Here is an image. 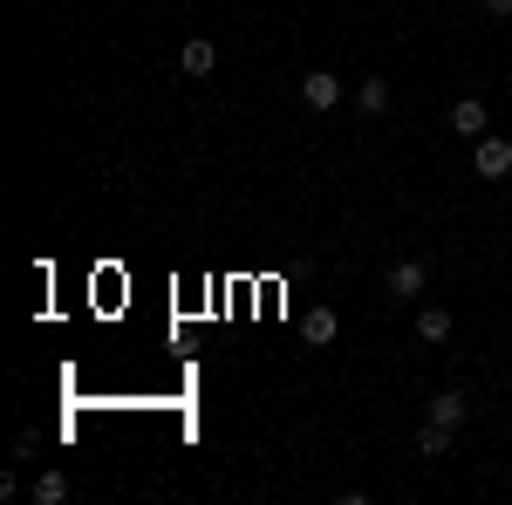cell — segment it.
<instances>
[{"label": "cell", "instance_id": "12", "mask_svg": "<svg viewBox=\"0 0 512 505\" xmlns=\"http://www.w3.org/2000/svg\"><path fill=\"white\" fill-rule=\"evenodd\" d=\"M478 7H485V14H499V21L512 14V0H478Z\"/></svg>", "mask_w": 512, "mask_h": 505}, {"label": "cell", "instance_id": "9", "mask_svg": "<svg viewBox=\"0 0 512 505\" xmlns=\"http://www.w3.org/2000/svg\"><path fill=\"white\" fill-rule=\"evenodd\" d=\"M417 342H451V308H417Z\"/></svg>", "mask_w": 512, "mask_h": 505}, {"label": "cell", "instance_id": "4", "mask_svg": "<svg viewBox=\"0 0 512 505\" xmlns=\"http://www.w3.org/2000/svg\"><path fill=\"white\" fill-rule=\"evenodd\" d=\"M301 103H308V110H335V103H342V76H328V69L301 76Z\"/></svg>", "mask_w": 512, "mask_h": 505}, {"label": "cell", "instance_id": "10", "mask_svg": "<svg viewBox=\"0 0 512 505\" xmlns=\"http://www.w3.org/2000/svg\"><path fill=\"white\" fill-rule=\"evenodd\" d=\"M451 437H458V430H444V424L424 417V430H417V458H444V451H451Z\"/></svg>", "mask_w": 512, "mask_h": 505}, {"label": "cell", "instance_id": "6", "mask_svg": "<svg viewBox=\"0 0 512 505\" xmlns=\"http://www.w3.org/2000/svg\"><path fill=\"white\" fill-rule=\"evenodd\" d=\"M178 69H185V76H212V69H219V48H212L205 35H192L185 48H178Z\"/></svg>", "mask_w": 512, "mask_h": 505}, {"label": "cell", "instance_id": "7", "mask_svg": "<svg viewBox=\"0 0 512 505\" xmlns=\"http://www.w3.org/2000/svg\"><path fill=\"white\" fill-rule=\"evenodd\" d=\"M301 335H308L315 349H328V342L342 335V321H335V308H308V314H301Z\"/></svg>", "mask_w": 512, "mask_h": 505}, {"label": "cell", "instance_id": "11", "mask_svg": "<svg viewBox=\"0 0 512 505\" xmlns=\"http://www.w3.org/2000/svg\"><path fill=\"white\" fill-rule=\"evenodd\" d=\"M28 499H35V505H62V499H69V478H62V471H41L35 485H28Z\"/></svg>", "mask_w": 512, "mask_h": 505}, {"label": "cell", "instance_id": "8", "mask_svg": "<svg viewBox=\"0 0 512 505\" xmlns=\"http://www.w3.org/2000/svg\"><path fill=\"white\" fill-rule=\"evenodd\" d=\"M355 103H362V117H383V110H390V82L362 76V82H355Z\"/></svg>", "mask_w": 512, "mask_h": 505}, {"label": "cell", "instance_id": "1", "mask_svg": "<svg viewBox=\"0 0 512 505\" xmlns=\"http://www.w3.org/2000/svg\"><path fill=\"white\" fill-rule=\"evenodd\" d=\"M424 280H431V273H424V260H396V267L383 273V294L410 308V301H424Z\"/></svg>", "mask_w": 512, "mask_h": 505}, {"label": "cell", "instance_id": "5", "mask_svg": "<svg viewBox=\"0 0 512 505\" xmlns=\"http://www.w3.org/2000/svg\"><path fill=\"white\" fill-rule=\"evenodd\" d=\"M451 130H458V137H485V130H492V117H485V103H478V96H458V103H451Z\"/></svg>", "mask_w": 512, "mask_h": 505}, {"label": "cell", "instance_id": "2", "mask_svg": "<svg viewBox=\"0 0 512 505\" xmlns=\"http://www.w3.org/2000/svg\"><path fill=\"white\" fill-rule=\"evenodd\" d=\"M472 164H478V178H506V171H512V144L485 130V137L472 144Z\"/></svg>", "mask_w": 512, "mask_h": 505}, {"label": "cell", "instance_id": "3", "mask_svg": "<svg viewBox=\"0 0 512 505\" xmlns=\"http://www.w3.org/2000/svg\"><path fill=\"white\" fill-rule=\"evenodd\" d=\"M424 417H431V424H444V430H458L465 417H472V396H458V389H437L431 403H424Z\"/></svg>", "mask_w": 512, "mask_h": 505}]
</instances>
